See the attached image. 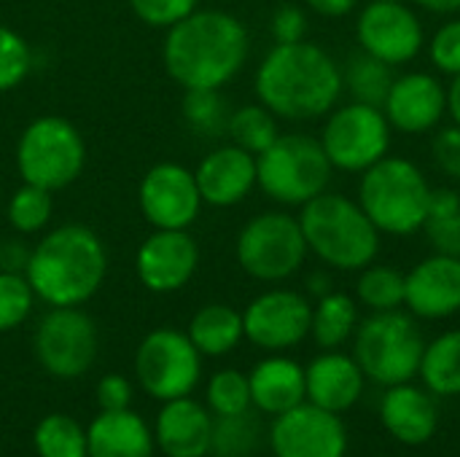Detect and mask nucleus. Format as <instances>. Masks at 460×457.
Wrapping results in <instances>:
<instances>
[{"label": "nucleus", "mask_w": 460, "mask_h": 457, "mask_svg": "<svg viewBox=\"0 0 460 457\" xmlns=\"http://www.w3.org/2000/svg\"><path fill=\"white\" fill-rule=\"evenodd\" d=\"M256 94L278 119H321L342 94V70L326 48L310 40L275 43L256 70Z\"/></svg>", "instance_id": "nucleus-1"}, {"label": "nucleus", "mask_w": 460, "mask_h": 457, "mask_svg": "<svg viewBox=\"0 0 460 457\" xmlns=\"http://www.w3.org/2000/svg\"><path fill=\"white\" fill-rule=\"evenodd\" d=\"M162 57L183 89H221L248 59V30L226 11H194L167 27Z\"/></svg>", "instance_id": "nucleus-2"}, {"label": "nucleus", "mask_w": 460, "mask_h": 457, "mask_svg": "<svg viewBox=\"0 0 460 457\" xmlns=\"http://www.w3.org/2000/svg\"><path fill=\"white\" fill-rule=\"evenodd\" d=\"M105 275V245L92 229L81 224H67L49 232L30 250L24 269L35 296L49 307H81L97 294Z\"/></svg>", "instance_id": "nucleus-3"}, {"label": "nucleus", "mask_w": 460, "mask_h": 457, "mask_svg": "<svg viewBox=\"0 0 460 457\" xmlns=\"http://www.w3.org/2000/svg\"><path fill=\"white\" fill-rule=\"evenodd\" d=\"M299 226L307 242L323 264L340 272H356L375 264L380 253V232L361 210V205L345 194L323 191L302 205Z\"/></svg>", "instance_id": "nucleus-4"}, {"label": "nucleus", "mask_w": 460, "mask_h": 457, "mask_svg": "<svg viewBox=\"0 0 460 457\" xmlns=\"http://www.w3.org/2000/svg\"><path fill=\"white\" fill-rule=\"evenodd\" d=\"M431 186L423 172L402 156H383L361 172L358 205L380 234L407 237L423 229Z\"/></svg>", "instance_id": "nucleus-5"}, {"label": "nucleus", "mask_w": 460, "mask_h": 457, "mask_svg": "<svg viewBox=\"0 0 460 457\" xmlns=\"http://www.w3.org/2000/svg\"><path fill=\"white\" fill-rule=\"evenodd\" d=\"M332 172L334 167L321 140L310 135H278V140L256 156L259 189L288 207H302L323 194Z\"/></svg>", "instance_id": "nucleus-6"}, {"label": "nucleus", "mask_w": 460, "mask_h": 457, "mask_svg": "<svg viewBox=\"0 0 460 457\" xmlns=\"http://www.w3.org/2000/svg\"><path fill=\"white\" fill-rule=\"evenodd\" d=\"M423 334L402 310L375 312L356 329V364L364 377L391 388L418 377L423 361Z\"/></svg>", "instance_id": "nucleus-7"}, {"label": "nucleus", "mask_w": 460, "mask_h": 457, "mask_svg": "<svg viewBox=\"0 0 460 457\" xmlns=\"http://www.w3.org/2000/svg\"><path fill=\"white\" fill-rule=\"evenodd\" d=\"M86 164V145L81 132L59 119L40 116L19 137L16 167L24 183L46 191H59L70 186Z\"/></svg>", "instance_id": "nucleus-8"}, {"label": "nucleus", "mask_w": 460, "mask_h": 457, "mask_svg": "<svg viewBox=\"0 0 460 457\" xmlns=\"http://www.w3.org/2000/svg\"><path fill=\"white\" fill-rule=\"evenodd\" d=\"M307 259V242L299 218L288 213H261L251 218L237 237V261L243 272L261 283L288 280Z\"/></svg>", "instance_id": "nucleus-9"}, {"label": "nucleus", "mask_w": 460, "mask_h": 457, "mask_svg": "<svg viewBox=\"0 0 460 457\" xmlns=\"http://www.w3.org/2000/svg\"><path fill=\"white\" fill-rule=\"evenodd\" d=\"M321 145L334 170L364 172L388 156L391 124L383 108L350 102L329 113Z\"/></svg>", "instance_id": "nucleus-10"}, {"label": "nucleus", "mask_w": 460, "mask_h": 457, "mask_svg": "<svg viewBox=\"0 0 460 457\" xmlns=\"http://www.w3.org/2000/svg\"><path fill=\"white\" fill-rule=\"evenodd\" d=\"M135 374L140 388L156 401L189 396L202 374V356L189 334L175 329L151 331L135 356Z\"/></svg>", "instance_id": "nucleus-11"}, {"label": "nucleus", "mask_w": 460, "mask_h": 457, "mask_svg": "<svg viewBox=\"0 0 460 457\" xmlns=\"http://www.w3.org/2000/svg\"><path fill=\"white\" fill-rule=\"evenodd\" d=\"M35 358L59 380L86 374L97 358V329L78 307H51L35 329Z\"/></svg>", "instance_id": "nucleus-12"}, {"label": "nucleus", "mask_w": 460, "mask_h": 457, "mask_svg": "<svg viewBox=\"0 0 460 457\" xmlns=\"http://www.w3.org/2000/svg\"><path fill=\"white\" fill-rule=\"evenodd\" d=\"M310 326L313 304L307 302V296L288 288H275L256 296L243 312L248 342L270 353L296 347L305 337H310Z\"/></svg>", "instance_id": "nucleus-13"}, {"label": "nucleus", "mask_w": 460, "mask_h": 457, "mask_svg": "<svg viewBox=\"0 0 460 457\" xmlns=\"http://www.w3.org/2000/svg\"><path fill=\"white\" fill-rule=\"evenodd\" d=\"M356 38L361 51L383 59L385 65H407L423 48V24L418 13L404 3L369 0L356 22Z\"/></svg>", "instance_id": "nucleus-14"}, {"label": "nucleus", "mask_w": 460, "mask_h": 457, "mask_svg": "<svg viewBox=\"0 0 460 457\" xmlns=\"http://www.w3.org/2000/svg\"><path fill=\"white\" fill-rule=\"evenodd\" d=\"M270 447L275 457H345L348 434L334 412L305 401L275 417Z\"/></svg>", "instance_id": "nucleus-15"}, {"label": "nucleus", "mask_w": 460, "mask_h": 457, "mask_svg": "<svg viewBox=\"0 0 460 457\" xmlns=\"http://www.w3.org/2000/svg\"><path fill=\"white\" fill-rule=\"evenodd\" d=\"M137 199L146 221L156 229H189L202 207L194 172L172 162L146 172Z\"/></svg>", "instance_id": "nucleus-16"}, {"label": "nucleus", "mask_w": 460, "mask_h": 457, "mask_svg": "<svg viewBox=\"0 0 460 457\" xmlns=\"http://www.w3.org/2000/svg\"><path fill=\"white\" fill-rule=\"evenodd\" d=\"M137 277L154 294L183 288L197 267L199 248L186 229H156L137 250Z\"/></svg>", "instance_id": "nucleus-17"}, {"label": "nucleus", "mask_w": 460, "mask_h": 457, "mask_svg": "<svg viewBox=\"0 0 460 457\" xmlns=\"http://www.w3.org/2000/svg\"><path fill=\"white\" fill-rule=\"evenodd\" d=\"M391 129L404 135H423L442 124L447 113V89L431 73L399 75L383 102Z\"/></svg>", "instance_id": "nucleus-18"}, {"label": "nucleus", "mask_w": 460, "mask_h": 457, "mask_svg": "<svg viewBox=\"0 0 460 457\" xmlns=\"http://www.w3.org/2000/svg\"><path fill=\"white\" fill-rule=\"evenodd\" d=\"M404 304L415 318L442 321L460 310V259L434 253L404 275Z\"/></svg>", "instance_id": "nucleus-19"}, {"label": "nucleus", "mask_w": 460, "mask_h": 457, "mask_svg": "<svg viewBox=\"0 0 460 457\" xmlns=\"http://www.w3.org/2000/svg\"><path fill=\"white\" fill-rule=\"evenodd\" d=\"M194 180L205 205L232 207L256 186V156L234 143L221 145L199 162Z\"/></svg>", "instance_id": "nucleus-20"}, {"label": "nucleus", "mask_w": 460, "mask_h": 457, "mask_svg": "<svg viewBox=\"0 0 460 457\" xmlns=\"http://www.w3.org/2000/svg\"><path fill=\"white\" fill-rule=\"evenodd\" d=\"M213 417L210 409L194 399H172L156 415L154 442L167 457H205L210 455Z\"/></svg>", "instance_id": "nucleus-21"}, {"label": "nucleus", "mask_w": 460, "mask_h": 457, "mask_svg": "<svg viewBox=\"0 0 460 457\" xmlns=\"http://www.w3.org/2000/svg\"><path fill=\"white\" fill-rule=\"evenodd\" d=\"M380 420L396 442L407 447H420L437 434L439 407L431 393L410 382H402V385H391L388 393L383 396Z\"/></svg>", "instance_id": "nucleus-22"}, {"label": "nucleus", "mask_w": 460, "mask_h": 457, "mask_svg": "<svg viewBox=\"0 0 460 457\" xmlns=\"http://www.w3.org/2000/svg\"><path fill=\"white\" fill-rule=\"evenodd\" d=\"M364 372L356 358L342 353H323L305 369L307 401L326 409V412H345L350 409L364 393Z\"/></svg>", "instance_id": "nucleus-23"}, {"label": "nucleus", "mask_w": 460, "mask_h": 457, "mask_svg": "<svg viewBox=\"0 0 460 457\" xmlns=\"http://www.w3.org/2000/svg\"><path fill=\"white\" fill-rule=\"evenodd\" d=\"M154 434L148 423L132 412H102L86 428V455L89 457H154Z\"/></svg>", "instance_id": "nucleus-24"}, {"label": "nucleus", "mask_w": 460, "mask_h": 457, "mask_svg": "<svg viewBox=\"0 0 460 457\" xmlns=\"http://www.w3.org/2000/svg\"><path fill=\"white\" fill-rule=\"evenodd\" d=\"M251 382V401L264 415H283L307 401L305 369L283 356L264 358L248 374Z\"/></svg>", "instance_id": "nucleus-25"}, {"label": "nucleus", "mask_w": 460, "mask_h": 457, "mask_svg": "<svg viewBox=\"0 0 460 457\" xmlns=\"http://www.w3.org/2000/svg\"><path fill=\"white\" fill-rule=\"evenodd\" d=\"M189 339L199 350V356H226L245 337L243 312L229 304H205L189 323Z\"/></svg>", "instance_id": "nucleus-26"}, {"label": "nucleus", "mask_w": 460, "mask_h": 457, "mask_svg": "<svg viewBox=\"0 0 460 457\" xmlns=\"http://www.w3.org/2000/svg\"><path fill=\"white\" fill-rule=\"evenodd\" d=\"M358 329V307L348 294L332 291L318 299L313 307V326L310 334L323 350H334L345 345Z\"/></svg>", "instance_id": "nucleus-27"}, {"label": "nucleus", "mask_w": 460, "mask_h": 457, "mask_svg": "<svg viewBox=\"0 0 460 457\" xmlns=\"http://www.w3.org/2000/svg\"><path fill=\"white\" fill-rule=\"evenodd\" d=\"M418 374L434 396H460V329L426 345Z\"/></svg>", "instance_id": "nucleus-28"}, {"label": "nucleus", "mask_w": 460, "mask_h": 457, "mask_svg": "<svg viewBox=\"0 0 460 457\" xmlns=\"http://www.w3.org/2000/svg\"><path fill=\"white\" fill-rule=\"evenodd\" d=\"M394 81H396L394 67L367 51L350 57L342 70V89L350 92L353 102H364L375 108H383Z\"/></svg>", "instance_id": "nucleus-29"}, {"label": "nucleus", "mask_w": 460, "mask_h": 457, "mask_svg": "<svg viewBox=\"0 0 460 457\" xmlns=\"http://www.w3.org/2000/svg\"><path fill=\"white\" fill-rule=\"evenodd\" d=\"M423 229L437 253L460 259V191L431 189Z\"/></svg>", "instance_id": "nucleus-30"}, {"label": "nucleus", "mask_w": 460, "mask_h": 457, "mask_svg": "<svg viewBox=\"0 0 460 457\" xmlns=\"http://www.w3.org/2000/svg\"><path fill=\"white\" fill-rule=\"evenodd\" d=\"M226 135L232 137L234 145L259 156L280 135L278 132V116L272 110H267L261 102L259 105H243V108L232 110L229 124H226Z\"/></svg>", "instance_id": "nucleus-31"}, {"label": "nucleus", "mask_w": 460, "mask_h": 457, "mask_svg": "<svg viewBox=\"0 0 460 457\" xmlns=\"http://www.w3.org/2000/svg\"><path fill=\"white\" fill-rule=\"evenodd\" d=\"M38 457H89L86 455V431L70 415H46L32 434Z\"/></svg>", "instance_id": "nucleus-32"}, {"label": "nucleus", "mask_w": 460, "mask_h": 457, "mask_svg": "<svg viewBox=\"0 0 460 457\" xmlns=\"http://www.w3.org/2000/svg\"><path fill=\"white\" fill-rule=\"evenodd\" d=\"M259 442H261V423L251 409L213 420V436H210L213 457H251L256 453Z\"/></svg>", "instance_id": "nucleus-33"}, {"label": "nucleus", "mask_w": 460, "mask_h": 457, "mask_svg": "<svg viewBox=\"0 0 460 457\" xmlns=\"http://www.w3.org/2000/svg\"><path fill=\"white\" fill-rule=\"evenodd\" d=\"M358 302L372 312H391L404 304V275L394 267L369 264L356 283Z\"/></svg>", "instance_id": "nucleus-34"}, {"label": "nucleus", "mask_w": 460, "mask_h": 457, "mask_svg": "<svg viewBox=\"0 0 460 457\" xmlns=\"http://www.w3.org/2000/svg\"><path fill=\"white\" fill-rule=\"evenodd\" d=\"M229 116L232 110L218 89H186L183 119L197 135H205V137L224 135Z\"/></svg>", "instance_id": "nucleus-35"}, {"label": "nucleus", "mask_w": 460, "mask_h": 457, "mask_svg": "<svg viewBox=\"0 0 460 457\" xmlns=\"http://www.w3.org/2000/svg\"><path fill=\"white\" fill-rule=\"evenodd\" d=\"M253 407L251 401V382L243 372L237 369H224L216 372L208 382V409L216 417L226 415H240Z\"/></svg>", "instance_id": "nucleus-36"}, {"label": "nucleus", "mask_w": 460, "mask_h": 457, "mask_svg": "<svg viewBox=\"0 0 460 457\" xmlns=\"http://www.w3.org/2000/svg\"><path fill=\"white\" fill-rule=\"evenodd\" d=\"M51 218V191L38 189L32 183H24L13 191L8 202V224L19 234H35L40 232Z\"/></svg>", "instance_id": "nucleus-37"}, {"label": "nucleus", "mask_w": 460, "mask_h": 457, "mask_svg": "<svg viewBox=\"0 0 460 457\" xmlns=\"http://www.w3.org/2000/svg\"><path fill=\"white\" fill-rule=\"evenodd\" d=\"M35 291L24 275L0 272V331H13L32 312Z\"/></svg>", "instance_id": "nucleus-38"}, {"label": "nucleus", "mask_w": 460, "mask_h": 457, "mask_svg": "<svg viewBox=\"0 0 460 457\" xmlns=\"http://www.w3.org/2000/svg\"><path fill=\"white\" fill-rule=\"evenodd\" d=\"M32 67L30 46L11 27L0 24V92L19 86Z\"/></svg>", "instance_id": "nucleus-39"}, {"label": "nucleus", "mask_w": 460, "mask_h": 457, "mask_svg": "<svg viewBox=\"0 0 460 457\" xmlns=\"http://www.w3.org/2000/svg\"><path fill=\"white\" fill-rule=\"evenodd\" d=\"M135 16L151 27H172L197 11V0H129Z\"/></svg>", "instance_id": "nucleus-40"}, {"label": "nucleus", "mask_w": 460, "mask_h": 457, "mask_svg": "<svg viewBox=\"0 0 460 457\" xmlns=\"http://www.w3.org/2000/svg\"><path fill=\"white\" fill-rule=\"evenodd\" d=\"M429 57L434 62L437 70L447 73V75H458L460 73V19H450L447 24H442L431 43H429Z\"/></svg>", "instance_id": "nucleus-41"}, {"label": "nucleus", "mask_w": 460, "mask_h": 457, "mask_svg": "<svg viewBox=\"0 0 460 457\" xmlns=\"http://www.w3.org/2000/svg\"><path fill=\"white\" fill-rule=\"evenodd\" d=\"M431 151H434V162L437 167L460 180V127L453 124V127H445L437 132L434 143H431Z\"/></svg>", "instance_id": "nucleus-42"}, {"label": "nucleus", "mask_w": 460, "mask_h": 457, "mask_svg": "<svg viewBox=\"0 0 460 457\" xmlns=\"http://www.w3.org/2000/svg\"><path fill=\"white\" fill-rule=\"evenodd\" d=\"M270 30H272L275 43H299L305 40V32H307V16L299 5H280L272 13Z\"/></svg>", "instance_id": "nucleus-43"}, {"label": "nucleus", "mask_w": 460, "mask_h": 457, "mask_svg": "<svg viewBox=\"0 0 460 457\" xmlns=\"http://www.w3.org/2000/svg\"><path fill=\"white\" fill-rule=\"evenodd\" d=\"M97 404L102 412L129 409L132 404V385L124 374H105L97 382Z\"/></svg>", "instance_id": "nucleus-44"}, {"label": "nucleus", "mask_w": 460, "mask_h": 457, "mask_svg": "<svg viewBox=\"0 0 460 457\" xmlns=\"http://www.w3.org/2000/svg\"><path fill=\"white\" fill-rule=\"evenodd\" d=\"M27 261H30V250L24 248L22 240H5L0 245V272L22 275L27 269Z\"/></svg>", "instance_id": "nucleus-45"}, {"label": "nucleus", "mask_w": 460, "mask_h": 457, "mask_svg": "<svg viewBox=\"0 0 460 457\" xmlns=\"http://www.w3.org/2000/svg\"><path fill=\"white\" fill-rule=\"evenodd\" d=\"M315 13H321V16H345V13H350L356 5H358V0H305Z\"/></svg>", "instance_id": "nucleus-46"}, {"label": "nucleus", "mask_w": 460, "mask_h": 457, "mask_svg": "<svg viewBox=\"0 0 460 457\" xmlns=\"http://www.w3.org/2000/svg\"><path fill=\"white\" fill-rule=\"evenodd\" d=\"M447 113L453 116V121L460 127V73L453 75V83L447 86Z\"/></svg>", "instance_id": "nucleus-47"}, {"label": "nucleus", "mask_w": 460, "mask_h": 457, "mask_svg": "<svg viewBox=\"0 0 460 457\" xmlns=\"http://www.w3.org/2000/svg\"><path fill=\"white\" fill-rule=\"evenodd\" d=\"M415 3L431 13H458L460 11V0H415Z\"/></svg>", "instance_id": "nucleus-48"}, {"label": "nucleus", "mask_w": 460, "mask_h": 457, "mask_svg": "<svg viewBox=\"0 0 460 457\" xmlns=\"http://www.w3.org/2000/svg\"><path fill=\"white\" fill-rule=\"evenodd\" d=\"M307 291H310L315 299H321V296L332 294V280H329V275H323V272L310 275V277H307Z\"/></svg>", "instance_id": "nucleus-49"}, {"label": "nucleus", "mask_w": 460, "mask_h": 457, "mask_svg": "<svg viewBox=\"0 0 460 457\" xmlns=\"http://www.w3.org/2000/svg\"><path fill=\"white\" fill-rule=\"evenodd\" d=\"M375 3H404V0H375Z\"/></svg>", "instance_id": "nucleus-50"}]
</instances>
